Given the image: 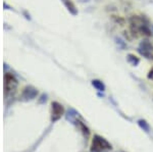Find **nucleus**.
Instances as JSON below:
<instances>
[{"instance_id":"1","label":"nucleus","mask_w":153,"mask_h":152,"mask_svg":"<svg viewBox=\"0 0 153 152\" xmlns=\"http://www.w3.org/2000/svg\"><path fill=\"white\" fill-rule=\"evenodd\" d=\"M104 149H111V145L100 136H95L92 142L91 152H101Z\"/></svg>"},{"instance_id":"2","label":"nucleus","mask_w":153,"mask_h":152,"mask_svg":"<svg viewBox=\"0 0 153 152\" xmlns=\"http://www.w3.org/2000/svg\"><path fill=\"white\" fill-rule=\"evenodd\" d=\"M141 55L145 56L147 58L153 57L152 55V45L148 40H143L139 45V49H138Z\"/></svg>"},{"instance_id":"3","label":"nucleus","mask_w":153,"mask_h":152,"mask_svg":"<svg viewBox=\"0 0 153 152\" xmlns=\"http://www.w3.org/2000/svg\"><path fill=\"white\" fill-rule=\"evenodd\" d=\"M63 112V108L60 104L57 103V102H53L52 103V119L55 121V119H58L59 117L61 116Z\"/></svg>"},{"instance_id":"4","label":"nucleus","mask_w":153,"mask_h":152,"mask_svg":"<svg viewBox=\"0 0 153 152\" xmlns=\"http://www.w3.org/2000/svg\"><path fill=\"white\" fill-rule=\"evenodd\" d=\"M61 1L63 2V4H65V7L68 8V10L70 11L71 14L76 16V14L78 13V10H76V5L74 4V2L71 1V0H61Z\"/></svg>"},{"instance_id":"5","label":"nucleus","mask_w":153,"mask_h":152,"mask_svg":"<svg viewBox=\"0 0 153 152\" xmlns=\"http://www.w3.org/2000/svg\"><path fill=\"white\" fill-rule=\"evenodd\" d=\"M127 59H128V61H129V62H130L132 65H139V62H140V59H139V58H138L136 55L132 54V53L128 54Z\"/></svg>"},{"instance_id":"6","label":"nucleus","mask_w":153,"mask_h":152,"mask_svg":"<svg viewBox=\"0 0 153 152\" xmlns=\"http://www.w3.org/2000/svg\"><path fill=\"white\" fill-rule=\"evenodd\" d=\"M92 85L94 86L98 91H104V90H105L104 84H103V83L101 82V81H99V80H93L92 81Z\"/></svg>"},{"instance_id":"7","label":"nucleus","mask_w":153,"mask_h":152,"mask_svg":"<svg viewBox=\"0 0 153 152\" xmlns=\"http://www.w3.org/2000/svg\"><path fill=\"white\" fill-rule=\"evenodd\" d=\"M138 124H139V126L141 127L142 129H144L146 132L149 131V126H148V124L144 121V119H140V121L138 122Z\"/></svg>"},{"instance_id":"8","label":"nucleus","mask_w":153,"mask_h":152,"mask_svg":"<svg viewBox=\"0 0 153 152\" xmlns=\"http://www.w3.org/2000/svg\"><path fill=\"white\" fill-rule=\"evenodd\" d=\"M153 77V70H150V75H149V78H152Z\"/></svg>"},{"instance_id":"9","label":"nucleus","mask_w":153,"mask_h":152,"mask_svg":"<svg viewBox=\"0 0 153 152\" xmlns=\"http://www.w3.org/2000/svg\"><path fill=\"white\" fill-rule=\"evenodd\" d=\"M152 29H153V27H152Z\"/></svg>"}]
</instances>
